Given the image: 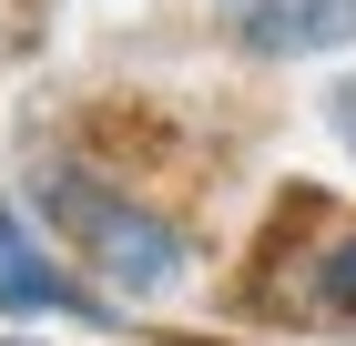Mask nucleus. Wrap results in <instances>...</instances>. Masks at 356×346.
I'll return each mask as SVG.
<instances>
[{
    "instance_id": "obj_1",
    "label": "nucleus",
    "mask_w": 356,
    "mask_h": 346,
    "mask_svg": "<svg viewBox=\"0 0 356 346\" xmlns=\"http://www.w3.org/2000/svg\"><path fill=\"white\" fill-rule=\"evenodd\" d=\"M21 214L41 224V244H61L72 265H92V295H112V306H153V295H173L193 275V224L163 214V204H143L122 173H102L82 153L31 163Z\"/></svg>"
},
{
    "instance_id": "obj_2",
    "label": "nucleus",
    "mask_w": 356,
    "mask_h": 346,
    "mask_svg": "<svg viewBox=\"0 0 356 346\" xmlns=\"http://www.w3.org/2000/svg\"><path fill=\"white\" fill-rule=\"evenodd\" d=\"M0 316H21V326H31V316H41V326H122V306L92 295L82 275L41 244V224L0 194Z\"/></svg>"
},
{
    "instance_id": "obj_3",
    "label": "nucleus",
    "mask_w": 356,
    "mask_h": 346,
    "mask_svg": "<svg viewBox=\"0 0 356 346\" xmlns=\"http://www.w3.org/2000/svg\"><path fill=\"white\" fill-rule=\"evenodd\" d=\"M214 31L245 61H326L356 41V0H214Z\"/></svg>"
},
{
    "instance_id": "obj_4",
    "label": "nucleus",
    "mask_w": 356,
    "mask_h": 346,
    "mask_svg": "<svg viewBox=\"0 0 356 346\" xmlns=\"http://www.w3.org/2000/svg\"><path fill=\"white\" fill-rule=\"evenodd\" d=\"M296 316L346 326V336H356V224H346V235H326L316 255H305V275H296Z\"/></svg>"
},
{
    "instance_id": "obj_5",
    "label": "nucleus",
    "mask_w": 356,
    "mask_h": 346,
    "mask_svg": "<svg viewBox=\"0 0 356 346\" xmlns=\"http://www.w3.org/2000/svg\"><path fill=\"white\" fill-rule=\"evenodd\" d=\"M326 133L346 143V163H356V72H346V81H336V92H326Z\"/></svg>"
},
{
    "instance_id": "obj_6",
    "label": "nucleus",
    "mask_w": 356,
    "mask_h": 346,
    "mask_svg": "<svg viewBox=\"0 0 356 346\" xmlns=\"http://www.w3.org/2000/svg\"><path fill=\"white\" fill-rule=\"evenodd\" d=\"M0 346H41V336H0Z\"/></svg>"
}]
</instances>
